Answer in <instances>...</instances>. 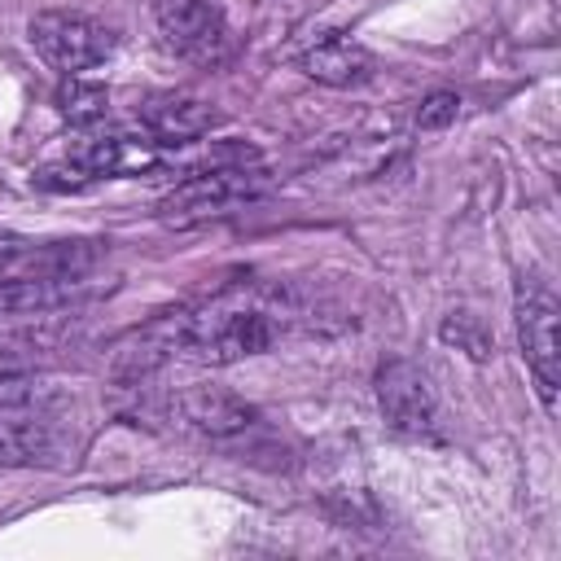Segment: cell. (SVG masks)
<instances>
[{"label":"cell","mask_w":561,"mask_h":561,"mask_svg":"<svg viewBox=\"0 0 561 561\" xmlns=\"http://www.w3.org/2000/svg\"><path fill=\"white\" fill-rule=\"evenodd\" d=\"M31 44L53 70L83 75L114 53V31L79 9H44L31 18Z\"/></svg>","instance_id":"obj_4"},{"label":"cell","mask_w":561,"mask_h":561,"mask_svg":"<svg viewBox=\"0 0 561 561\" xmlns=\"http://www.w3.org/2000/svg\"><path fill=\"white\" fill-rule=\"evenodd\" d=\"M289 320L294 311L280 302V294L259 285H228L202 298L197 307H180L162 316V329L175 355L224 368V364H241L272 351L285 337Z\"/></svg>","instance_id":"obj_1"},{"label":"cell","mask_w":561,"mask_h":561,"mask_svg":"<svg viewBox=\"0 0 561 561\" xmlns=\"http://www.w3.org/2000/svg\"><path fill=\"white\" fill-rule=\"evenodd\" d=\"M456 110H460V96L456 92H430L421 101V110H416V127L421 131H438V127H447L456 118Z\"/></svg>","instance_id":"obj_14"},{"label":"cell","mask_w":561,"mask_h":561,"mask_svg":"<svg viewBox=\"0 0 561 561\" xmlns=\"http://www.w3.org/2000/svg\"><path fill=\"white\" fill-rule=\"evenodd\" d=\"M175 408H180V416H184L193 430H202V434H210V438H219V443L241 438V434H250V430L259 425V412H254L241 394H232V390H224V386H188V390L175 399Z\"/></svg>","instance_id":"obj_10"},{"label":"cell","mask_w":561,"mask_h":561,"mask_svg":"<svg viewBox=\"0 0 561 561\" xmlns=\"http://www.w3.org/2000/svg\"><path fill=\"white\" fill-rule=\"evenodd\" d=\"M153 26L167 53L193 66H215L228 53V26L224 13L210 0H158Z\"/></svg>","instance_id":"obj_6"},{"label":"cell","mask_w":561,"mask_h":561,"mask_svg":"<svg viewBox=\"0 0 561 561\" xmlns=\"http://www.w3.org/2000/svg\"><path fill=\"white\" fill-rule=\"evenodd\" d=\"M162 162H167V153H162V145L149 131H92L53 167L70 171L61 180V188H79V184H92V180L149 175Z\"/></svg>","instance_id":"obj_3"},{"label":"cell","mask_w":561,"mask_h":561,"mask_svg":"<svg viewBox=\"0 0 561 561\" xmlns=\"http://www.w3.org/2000/svg\"><path fill=\"white\" fill-rule=\"evenodd\" d=\"M136 114H140V127H145L162 149H167V145H188V140L206 136V131L219 123V114H215L202 96L180 92V88L149 92Z\"/></svg>","instance_id":"obj_9"},{"label":"cell","mask_w":561,"mask_h":561,"mask_svg":"<svg viewBox=\"0 0 561 561\" xmlns=\"http://www.w3.org/2000/svg\"><path fill=\"white\" fill-rule=\"evenodd\" d=\"M96 294V272L66 276H0V316H48Z\"/></svg>","instance_id":"obj_8"},{"label":"cell","mask_w":561,"mask_h":561,"mask_svg":"<svg viewBox=\"0 0 561 561\" xmlns=\"http://www.w3.org/2000/svg\"><path fill=\"white\" fill-rule=\"evenodd\" d=\"M267 193V171L250 153H224L206 167L188 171L162 202L167 224H202L215 215H228L232 206H245Z\"/></svg>","instance_id":"obj_2"},{"label":"cell","mask_w":561,"mask_h":561,"mask_svg":"<svg viewBox=\"0 0 561 561\" xmlns=\"http://www.w3.org/2000/svg\"><path fill=\"white\" fill-rule=\"evenodd\" d=\"M443 337H447V342H460L469 355H486V333L478 329L473 316H451V320L443 324Z\"/></svg>","instance_id":"obj_15"},{"label":"cell","mask_w":561,"mask_h":561,"mask_svg":"<svg viewBox=\"0 0 561 561\" xmlns=\"http://www.w3.org/2000/svg\"><path fill=\"white\" fill-rule=\"evenodd\" d=\"M298 70L329 88H359L377 75V57L355 39H320L298 57Z\"/></svg>","instance_id":"obj_12"},{"label":"cell","mask_w":561,"mask_h":561,"mask_svg":"<svg viewBox=\"0 0 561 561\" xmlns=\"http://www.w3.org/2000/svg\"><path fill=\"white\" fill-rule=\"evenodd\" d=\"M57 105L70 123L79 127H92L96 118H105V88L101 83H88L83 75H66L61 92H57Z\"/></svg>","instance_id":"obj_13"},{"label":"cell","mask_w":561,"mask_h":561,"mask_svg":"<svg viewBox=\"0 0 561 561\" xmlns=\"http://www.w3.org/2000/svg\"><path fill=\"white\" fill-rule=\"evenodd\" d=\"M517 337L522 355L535 373V390L548 412H557V381H561V351H557V298L543 280H517Z\"/></svg>","instance_id":"obj_5"},{"label":"cell","mask_w":561,"mask_h":561,"mask_svg":"<svg viewBox=\"0 0 561 561\" xmlns=\"http://www.w3.org/2000/svg\"><path fill=\"white\" fill-rule=\"evenodd\" d=\"M61 447V434L53 425V416L22 408V403H4L0 408V465L4 469H31L53 460Z\"/></svg>","instance_id":"obj_11"},{"label":"cell","mask_w":561,"mask_h":561,"mask_svg":"<svg viewBox=\"0 0 561 561\" xmlns=\"http://www.w3.org/2000/svg\"><path fill=\"white\" fill-rule=\"evenodd\" d=\"M373 394H377V408H381L390 430L412 434V438L434 434V425H438V394H434L430 373L421 364H412L403 355L386 359L377 368V377H373Z\"/></svg>","instance_id":"obj_7"}]
</instances>
